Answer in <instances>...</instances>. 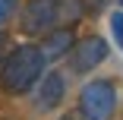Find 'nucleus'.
Returning a JSON list of instances; mask_svg holds the SVG:
<instances>
[{
	"mask_svg": "<svg viewBox=\"0 0 123 120\" xmlns=\"http://www.w3.org/2000/svg\"><path fill=\"white\" fill-rule=\"evenodd\" d=\"M44 54L38 51V44H19L0 60V88L6 95H29L41 73H44Z\"/></svg>",
	"mask_w": 123,
	"mask_h": 120,
	"instance_id": "1",
	"label": "nucleus"
},
{
	"mask_svg": "<svg viewBox=\"0 0 123 120\" xmlns=\"http://www.w3.org/2000/svg\"><path fill=\"white\" fill-rule=\"evenodd\" d=\"M82 120H111L117 111V85L114 79H92L79 92V104H76Z\"/></svg>",
	"mask_w": 123,
	"mask_h": 120,
	"instance_id": "2",
	"label": "nucleus"
},
{
	"mask_svg": "<svg viewBox=\"0 0 123 120\" xmlns=\"http://www.w3.org/2000/svg\"><path fill=\"white\" fill-rule=\"evenodd\" d=\"M66 57H69V73L73 76H88L95 66H101L111 57V44L101 35H85V38H76V44L69 47Z\"/></svg>",
	"mask_w": 123,
	"mask_h": 120,
	"instance_id": "3",
	"label": "nucleus"
},
{
	"mask_svg": "<svg viewBox=\"0 0 123 120\" xmlns=\"http://www.w3.org/2000/svg\"><path fill=\"white\" fill-rule=\"evenodd\" d=\"M54 25H60L57 0H25V6L19 10V29H22V35H44Z\"/></svg>",
	"mask_w": 123,
	"mask_h": 120,
	"instance_id": "4",
	"label": "nucleus"
},
{
	"mask_svg": "<svg viewBox=\"0 0 123 120\" xmlns=\"http://www.w3.org/2000/svg\"><path fill=\"white\" fill-rule=\"evenodd\" d=\"M66 98V76L60 73V69H47V73H41L38 85H35V104L38 111H54L60 107Z\"/></svg>",
	"mask_w": 123,
	"mask_h": 120,
	"instance_id": "5",
	"label": "nucleus"
},
{
	"mask_svg": "<svg viewBox=\"0 0 123 120\" xmlns=\"http://www.w3.org/2000/svg\"><path fill=\"white\" fill-rule=\"evenodd\" d=\"M41 38H44V41L38 44V51L44 54L47 63H54V60H60V57H66L69 47L76 44V32H73V25H54L51 32H44Z\"/></svg>",
	"mask_w": 123,
	"mask_h": 120,
	"instance_id": "6",
	"label": "nucleus"
},
{
	"mask_svg": "<svg viewBox=\"0 0 123 120\" xmlns=\"http://www.w3.org/2000/svg\"><path fill=\"white\" fill-rule=\"evenodd\" d=\"M57 19L60 25H76L85 19V0H57Z\"/></svg>",
	"mask_w": 123,
	"mask_h": 120,
	"instance_id": "7",
	"label": "nucleus"
},
{
	"mask_svg": "<svg viewBox=\"0 0 123 120\" xmlns=\"http://www.w3.org/2000/svg\"><path fill=\"white\" fill-rule=\"evenodd\" d=\"M19 13V0H0V29Z\"/></svg>",
	"mask_w": 123,
	"mask_h": 120,
	"instance_id": "8",
	"label": "nucleus"
},
{
	"mask_svg": "<svg viewBox=\"0 0 123 120\" xmlns=\"http://www.w3.org/2000/svg\"><path fill=\"white\" fill-rule=\"evenodd\" d=\"M111 35H114L117 44L123 47V10H117V13L111 16Z\"/></svg>",
	"mask_w": 123,
	"mask_h": 120,
	"instance_id": "9",
	"label": "nucleus"
},
{
	"mask_svg": "<svg viewBox=\"0 0 123 120\" xmlns=\"http://www.w3.org/2000/svg\"><path fill=\"white\" fill-rule=\"evenodd\" d=\"M57 120H82V117H79V111H66V114H60Z\"/></svg>",
	"mask_w": 123,
	"mask_h": 120,
	"instance_id": "10",
	"label": "nucleus"
},
{
	"mask_svg": "<svg viewBox=\"0 0 123 120\" xmlns=\"http://www.w3.org/2000/svg\"><path fill=\"white\" fill-rule=\"evenodd\" d=\"M107 3V0H92V6H104Z\"/></svg>",
	"mask_w": 123,
	"mask_h": 120,
	"instance_id": "11",
	"label": "nucleus"
},
{
	"mask_svg": "<svg viewBox=\"0 0 123 120\" xmlns=\"http://www.w3.org/2000/svg\"><path fill=\"white\" fill-rule=\"evenodd\" d=\"M3 41H6V38H3V35H0V54H3ZM0 60H3V57H0Z\"/></svg>",
	"mask_w": 123,
	"mask_h": 120,
	"instance_id": "12",
	"label": "nucleus"
},
{
	"mask_svg": "<svg viewBox=\"0 0 123 120\" xmlns=\"http://www.w3.org/2000/svg\"><path fill=\"white\" fill-rule=\"evenodd\" d=\"M117 3H120V10H123V0H117Z\"/></svg>",
	"mask_w": 123,
	"mask_h": 120,
	"instance_id": "13",
	"label": "nucleus"
}]
</instances>
